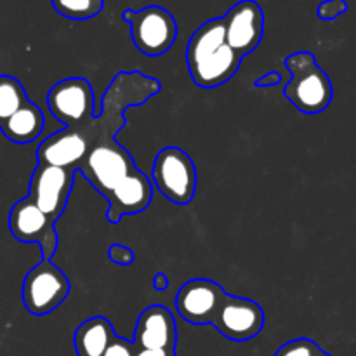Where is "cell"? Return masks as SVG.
I'll use <instances>...</instances> for the list:
<instances>
[{"instance_id": "obj_26", "label": "cell", "mask_w": 356, "mask_h": 356, "mask_svg": "<svg viewBox=\"0 0 356 356\" xmlns=\"http://www.w3.org/2000/svg\"><path fill=\"white\" fill-rule=\"evenodd\" d=\"M282 80L280 73L278 72H270L266 73L264 76H261V79L256 80V87H268V86H277L278 82Z\"/></svg>"}, {"instance_id": "obj_7", "label": "cell", "mask_w": 356, "mask_h": 356, "mask_svg": "<svg viewBox=\"0 0 356 356\" xmlns=\"http://www.w3.org/2000/svg\"><path fill=\"white\" fill-rule=\"evenodd\" d=\"M73 181H75V169L38 163L31 174L28 198L51 221L56 222L68 205Z\"/></svg>"}, {"instance_id": "obj_19", "label": "cell", "mask_w": 356, "mask_h": 356, "mask_svg": "<svg viewBox=\"0 0 356 356\" xmlns=\"http://www.w3.org/2000/svg\"><path fill=\"white\" fill-rule=\"evenodd\" d=\"M226 44L225 38V24H222V17H214V19L207 21L202 24L193 37L190 38L186 47V63L188 66L195 65L205 58L211 52L218 51L219 47Z\"/></svg>"}, {"instance_id": "obj_12", "label": "cell", "mask_w": 356, "mask_h": 356, "mask_svg": "<svg viewBox=\"0 0 356 356\" xmlns=\"http://www.w3.org/2000/svg\"><path fill=\"white\" fill-rule=\"evenodd\" d=\"M225 296V289L216 282L195 278V280L186 282L177 292V313L181 318L193 325H205V323H211Z\"/></svg>"}, {"instance_id": "obj_5", "label": "cell", "mask_w": 356, "mask_h": 356, "mask_svg": "<svg viewBox=\"0 0 356 356\" xmlns=\"http://www.w3.org/2000/svg\"><path fill=\"white\" fill-rule=\"evenodd\" d=\"M70 296V280L51 259H42L31 268L23 282V305L31 315L44 316L54 312Z\"/></svg>"}, {"instance_id": "obj_21", "label": "cell", "mask_w": 356, "mask_h": 356, "mask_svg": "<svg viewBox=\"0 0 356 356\" xmlns=\"http://www.w3.org/2000/svg\"><path fill=\"white\" fill-rule=\"evenodd\" d=\"M56 13L72 21L92 19L103 10L104 0H52Z\"/></svg>"}, {"instance_id": "obj_20", "label": "cell", "mask_w": 356, "mask_h": 356, "mask_svg": "<svg viewBox=\"0 0 356 356\" xmlns=\"http://www.w3.org/2000/svg\"><path fill=\"white\" fill-rule=\"evenodd\" d=\"M23 83L10 75H0V125L28 103Z\"/></svg>"}, {"instance_id": "obj_24", "label": "cell", "mask_w": 356, "mask_h": 356, "mask_svg": "<svg viewBox=\"0 0 356 356\" xmlns=\"http://www.w3.org/2000/svg\"><path fill=\"white\" fill-rule=\"evenodd\" d=\"M136 346L132 341L122 339V337L115 336L111 343L108 344L106 351L103 356H134Z\"/></svg>"}, {"instance_id": "obj_16", "label": "cell", "mask_w": 356, "mask_h": 356, "mask_svg": "<svg viewBox=\"0 0 356 356\" xmlns=\"http://www.w3.org/2000/svg\"><path fill=\"white\" fill-rule=\"evenodd\" d=\"M240 63H242V58L228 44H225L195 65L188 66V70H190L191 79L198 87L214 89V87L228 82L238 72Z\"/></svg>"}, {"instance_id": "obj_3", "label": "cell", "mask_w": 356, "mask_h": 356, "mask_svg": "<svg viewBox=\"0 0 356 356\" xmlns=\"http://www.w3.org/2000/svg\"><path fill=\"white\" fill-rule=\"evenodd\" d=\"M122 19L131 26V37L138 51L148 58L165 54L177 38L176 19L160 6H148L141 10L125 9Z\"/></svg>"}, {"instance_id": "obj_15", "label": "cell", "mask_w": 356, "mask_h": 356, "mask_svg": "<svg viewBox=\"0 0 356 356\" xmlns=\"http://www.w3.org/2000/svg\"><path fill=\"white\" fill-rule=\"evenodd\" d=\"M89 152V145L75 129L65 127L63 131L49 136L37 149V160L40 165L68 167L75 169Z\"/></svg>"}, {"instance_id": "obj_17", "label": "cell", "mask_w": 356, "mask_h": 356, "mask_svg": "<svg viewBox=\"0 0 356 356\" xmlns=\"http://www.w3.org/2000/svg\"><path fill=\"white\" fill-rule=\"evenodd\" d=\"M44 124V113H42L40 108L28 101L0 125V131L9 141L16 143V145H28V143H33L35 139L40 138Z\"/></svg>"}, {"instance_id": "obj_6", "label": "cell", "mask_w": 356, "mask_h": 356, "mask_svg": "<svg viewBox=\"0 0 356 356\" xmlns=\"http://www.w3.org/2000/svg\"><path fill=\"white\" fill-rule=\"evenodd\" d=\"M76 169L104 198L110 195L115 184L136 169L134 159L117 141L96 145L87 152Z\"/></svg>"}, {"instance_id": "obj_11", "label": "cell", "mask_w": 356, "mask_h": 356, "mask_svg": "<svg viewBox=\"0 0 356 356\" xmlns=\"http://www.w3.org/2000/svg\"><path fill=\"white\" fill-rule=\"evenodd\" d=\"M226 44L240 56L245 58L256 51L263 40L264 13L254 0H240L222 17Z\"/></svg>"}, {"instance_id": "obj_4", "label": "cell", "mask_w": 356, "mask_h": 356, "mask_svg": "<svg viewBox=\"0 0 356 356\" xmlns=\"http://www.w3.org/2000/svg\"><path fill=\"white\" fill-rule=\"evenodd\" d=\"M156 190L177 205H188L197 191V167L186 152L176 146L160 149L153 162Z\"/></svg>"}, {"instance_id": "obj_2", "label": "cell", "mask_w": 356, "mask_h": 356, "mask_svg": "<svg viewBox=\"0 0 356 356\" xmlns=\"http://www.w3.org/2000/svg\"><path fill=\"white\" fill-rule=\"evenodd\" d=\"M285 66L292 79L285 86L284 96L306 115H316L327 110L334 97L329 75L316 63L312 52H296L285 58Z\"/></svg>"}, {"instance_id": "obj_23", "label": "cell", "mask_w": 356, "mask_h": 356, "mask_svg": "<svg viewBox=\"0 0 356 356\" xmlns=\"http://www.w3.org/2000/svg\"><path fill=\"white\" fill-rule=\"evenodd\" d=\"M348 10L346 0H325L318 6V17L323 21H332L337 16L344 14Z\"/></svg>"}, {"instance_id": "obj_25", "label": "cell", "mask_w": 356, "mask_h": 356, "mask_svg": "<svg viewBox=\"0 0 356 356\" xmlns=\"http://www.w3.org/2000/svg\"><path fill=\"white\" fill-rule=\"evenodd\" d=\"M108 256L115 264H122V266H129L134 261V254L127 249V247L120 245V243H113L108 250Z\"/></svg>"}, {"instance_id": "obj_27", "label": "cell", "mask_w": 356, "mask_h": 356, "mask_svg": "<svg viewBox=\"0 0 356 356\" xmlns=\"http://www.w3.org/2000/svg\"><path fill=\"white\" fill-rule=\"evenodd\" d=\"M134 356H176V351H163V350H138L136 348Z\"/></svg>"}, {"instance_id": "obj_1", "label": "cell", "mask_w": 356, "mask_h": 356, "mask_svg": "<svg viewBox=\"0 0 356 356\" xmlns=\"http://www.w3.org/2000/svg\"><path fill=\"white\" fill-rule=\"evenodd\" d=\"M160 90V83L143 73H118L104 94L103 115L90 117L86 124L73 127L83 136L89 149L96 145L115 141L118 129L125 125L124 111L127 106H136L148 101Z\"/></svg>"}, {"instance_id": "obj_18", "label": "cell", "mask_w": 356, "mask_h": 356, "mask_svg": "<svg viewBox=\"0 0 356 356\" xmlns=\"http://www.w3.org/2000/svg\"><path fill=\"white\" fill-rule=\"evenodd\" d=\"M117 336L110 320L104 316H94L86 320L75 330L73 346L79 356H103L108 344Z\"/></svg>"}, {"instance_id": "obj_10", "label": "cell", "mask_w": 356, "mask_h": 356, "mask_svg": "<svg viewBox=\"0 0 356 356\" xmlns=\"http://www.w3.org/2000/svg\"><path fill=\"white\" fill-rule=\"evenodd\" d=\"M54 225L28 197L17 200L10 209L9 229L13 236L19 242L37 243L42 249V259H52L58 250Z\"/></svg>"}, {"instance_id": "obj_22", "label": "cell", "mask_w": 356, "mask_h": 356, "mask_svg": "<svg viewBox=\"0 0 356 356\" xmlns=\"http://www.w3.org/2000/svg\"><path fill=\"white\" fill-rule=\"evenodd\" d=\"M275 356H330L312 339H294L280 346Z\"/></svg>"}, {"instance_id": "obj_28", "label": "cell", "mask_w": 356, "mask_h": 356, "mask_svg": "<svg viewBox=\"0 0 356 356\" xmlns=\"http://www.w3.org/2000/svg\"><path fill=\"white\" fill-rule=\"evenodd\" d=\"M153 285H155L156 291H165V289L169 287V280H167V277L163 273H156Z\"/></svg>"}, {"instance_id": "obj_9", "label": "cell", "mask_w": 356, "mask_h": 356, "mask_svg": "<svg viewBox=\"0 0 356 356\" xmlns=\"http://www.w3.org/2000/svg\"><path fill=\"white\" fill-rule=\"evenodd\" d=\"M47 108L66 127L86 124L94 111V89L86 79L72 76L56 83L47 94Z\"/></svg>"}, {"instance_id": "obj_13", "label": "cell", "mask_w": 356, "mask_h": 356, "mask_svg": "<svg viewBox=\"0 0 356 356\" xmlns=\"http://www.w3.org/2000/svg\"><path fill=\"white\" fill-rule=\"evenodd\" d=\"M153 198V186L149 183V179L146 177L145 172L136 167L134 170L127 174L125 177H122L117 184H115L113 190L110 191V195L106 197L108 207L106 218L111 225H117L120 222V219L124 216L129 214H139V212L145 211L149 204H152Z\"/></svg>"}, {"instance_id": "obj_14", "label": "cell", "mask_w": 356, "mask_h": 356, "mask_svg": "<svg viewBox=\"0 0 356 356\" xmlns=\"http://www.w3.org/2000/svg\"><path fill=\"white\" fill-rule=\"evenodd\" d=\"M176 341L177 327L169 309L155 305L139 315L132 341L138 350L176 351Z\"/></svg>"}, {"instance_id": "obj_8", "label": "cell", "mask_w": 356, "mask_h": 356, "mask_svg": "<svg viewBox=\"0 0 356 356\" xmlns=\"http://www.w3.org/2000/svg\"><path fill=\"white\" fill-rule=\"evenodd\" d=\"M226 339L243 343L261 334L264 327V312L256 301L226 294L211 320Z\"/></svg>"}]
</instances>
